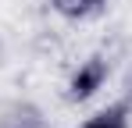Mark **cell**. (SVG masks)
<instances>
[{"label": "cell", "mask_w": 132, "mask_h": 128, "mask_svg": "<svg viewBox=\"0 0 132 128\" xmlns=\"http://www.w3.org/2000/svg\"><path fill=\"white\" fill-rule=\"evenodd\" d=\"M104 78H107V61H104L100 53H93L89 61H82L75 68V75H71V82H68V100H71V103L89 100V96L104 85Z\"/></svg>", "instance_id": "1"}, {"label": "cell", "mask_w": 132, "mask_h": 128, "mask_svg": "<svg viewBox=\"0 0 132 128\" xmlns=\"http://www.w3.org/2000/svg\"><path fill=\"white\" fill-rule=\"evenodd\" d=\"M82 128H129V100L104 107L100 114H93Z\"/></svg>", "instance_id": "2"}, {"label": "cell", "mask_w": 132, "mask_h": 128, "mask_svg": "<svg viewBox=\"0 0 132 128\" xmlns=\"http://www.w3.org/2000/svg\"><path fill=\"white\" fill-rule=\"evenodd\" d=\"M7 128H39V117H36V110H22V114H14V121Z\"/></svg>", "instance_id": "3"}, {"label": "cell", "mask_w": 132, "mask_h": 128, "mask_svg": "<svg viewBox=\"0 0 132 128\" xmlns=\"http://www.w3.org/2000/svg\"><path fill=\"white\" fill-rule=\"evenodd\" d=\"M86 4H89V11H93V7H96V4H100V0H86Z\"/></svg>", "instance_id": "4"}]
</instances>
